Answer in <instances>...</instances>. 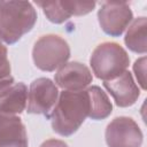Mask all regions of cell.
<instances>
[{"label": "cell", "instance_id": "ba28073f", "mask_svg": "<svg viewBox=\"0 0 147 147\" xmlns=\"http://www.w3.org/2000/svg\"><path fill=\"white\" fill-rule=\"evenodd\" d=\"M54 80L55 85L64 91H82L92 83L93 76L87 65L71 61L57 69Z\"/></svg>", "mask_w": 147, "mask_h": 147}, {"label": "cell", "instance_id": "2e32d148", "mask_svg": "<svg viewBox=\"0 0 147 147\" xmlns=\"http://www.w3.org/2000/svg\"><path fill=\"white\" fill-rule=\"evenodd\" d=\"M10 71H11V68H10V63L8 60L7 47L0 41V79L11 76Z\"/></svg>", "mask_w": 147, "mask_h": 147}, {"label": "cell", "instance_id": "8992f818", "mask_svg": "<svg viewBox=\"0 0 147 147\" xmlns=\"http://www.w3.org/2000/svg\"><path fill=\"white\" fill-rule=\"evenodd\" d=\"M98 21L106 34L119 37L133 21V13L126 2L105 1L98 10Z\"/></svg>", "mask_w": 147, "mask_h": 147}, {"label": "cell", "instance_id": "3957f363", "mask_svg": "<svg viewBox=\"0 0 147 147\" xmlns=\"http://www.w3.org/2000/svg\"><path fill=\"white\" fill-rule=\"evenodd\" d=\"M90 64L95 77L105 82L127 70L130 57L127 52L119 44L105 41L98 45L92 52Z\"/></svg>", "mask_w": 147, "mask_h": 147}, {"label": "cell", "instance_id": "52a82bcc", "mask_svg": "<svg viewBox=\"0 0 147 147\" xmlns=\"http://www.w3.org/2000/svg\"><path fill=\"white\" fill-rule=\"evenodd\" d=\"M105 138L108 147H141L144 136L133 118L119 116L107 125Z\"/></svg>", "mask_w": 147, "mask_h": 147}, {"label": "cell", "instance_id": "6da1fadb", "mask_svg": "<svg viewBox=\"0 0 147 147\" xmlns=\"http://www.w3.org/2000/svg\"><path fill=\"white\" fill-rule=\"evenodd\" d=\"M88 111L90 100L86 90H63L49 115L53 131L62 137L74 134L88 117Z\"/></svg>", "mask_w": 147, "mask_h": 147}, {"label": "cell", "instance_id": "5b68a950", "mask_svg": "<svg viewBox=\"0 0 147 147\" xmlns=\"http://www.w3.org/2000/svg\"><path fill=\"white\" fill-rule=\"evenodd\" d=\"M59 99V90L52 79L39 77L34 79L28 92L26 111L29 114L44 115L49 119L51 111Z\"/></svg>", "mask_w": 147, "mask_h": 147}, {"label": "cell", "instance_id": "9c48e42d", "mask_svg": "<svg viewBox=\"0 0 147 147\" xmlns=\"http://www.w3.org/2000/svg\"><path fill=\"white\" fill-rule=\"evenodd\" d=\"M103 87L113 96L116 106L121 108L134 105L140 96V90L134 83L132 74L129 70H125L113 79L105 80Z\"/></svg>", "mask_w": 147, "mask_h": 147}, {"label": "cell", "instance_id": "9a60e30c", "mask_svg": "<svg viewBox=\"0 0 147 147\" xmlns=\"http://www.w3.org/2000/svg\"><path fill=\"white\" fill-rule=\"evenodd\" d=\"M133 71L140 87L142 90H146V56H142L134 61Z\"/></svg>", "mask_w": 147, "mask_h": 147}, {"label": "cell", "instance_id": "ac0fdd59", "mask_svg": "<svg viewBox=\"0 0 147 147\" xmlns=\"http://www.w3.org/2000/svg\"><path fill=\"white\" fill-rule=\"evenodd\" d=\"M39 147H69L67 142L60 139H47Z\"/></svg>", "mask_w": 147, "mask_h": 147}, {"label": "cell", "instance_id": "8fae6325", "mask_svg": "<svg viewBox=\"0 0 147 147\" xmlns=\"http://www.w3.org/2000/svg\"><path fill=\"white\" fill-rule=\"evenodd\" d=\"M28 103V87L24 83H15L2 96H0V113L17 115L25 110Z\"/></svg>", "mask_w": 147, "mask_h": 147}, {"label": "cell", "instance_id": "30bf717a", "mask_svg": "<svg viewBox=\"0 0 147 147\" xmlns=\"http://www.w3.org/2000/svg\"><path fill=\"white\" fill-rule=\"evenodd\" d=\"M28 134L16 115L0 113V147H28Z\"/></svg>", "mask_w": 147, "mask_h": 147}, {"label": "cell", "instance_id": "5bb4252c", "mask_svg": "<svg viewBox=\"0 0 147 147\" xmlns=\"http://www.w3.org/2000/svg\"><path fill=\"white\" fill-rule=\"evenodd\" d=\"M37 5L42 9L47 20L55 24H61L71 17L65 0L38 1Z\"/></svg>", "mask_w": 147, "mask_h": 147}, {"label": "cell", "instance_id": "e0dca14e", "mask_svg": "<svg viewBox=\"0 0 147 147\" xmlns=\"http://www.w3.org/2000/svg\"><path fill=\"white\" fill-rule=\"evenodd\" d=\"M14 84H15V79H14L13 76H9L7 78L0 79V96H2Z\"/></svg>", "mask_w": 147, "mask_h": 147}, {"label": "cell", "instance_id": "4fadbf2b", "mask_svg": "<svg viewBox=\"0 0 147 147\" xmlns=\"http://www.w3.org/2000/svg\"><path fill=\"white\" fill-rule=\"evenodd\" d=\"M90 100L88 117L94 121L107 118L113 111V105L106 92L98 85H92L86 88Z\"/></svg>", "mask_w": 147, "mask_h": 147}, {"label": "cell", "instance_id": "277c9868", "mask_svg": "<svg viewBox=\"0 0 147 147\" xmlns=\"http://www.w3.org/2000/svg\"><path fill=\"white\" fill-rule=\"evenodd\" d=\"M70 57L69 44L57 34L41 36L33 45L32 59L36 67L42 71H55Z\"/></svg>", "mask_w": 147, "mask_h": 147}, {"label": "cell", "instance_id": "7c38bea8", "mask_svg": "<svg viewBox=\"0 0 147 147\" xmlns=\"http://www.w3.org/2000/svg\"><path fill=\"white\" fill-rule=\"evenodd\" d=\"M147 18L145 16H140L134 18L130 24L125 37L124 42L127 48L138 54H146L147 52Z\"/></svg>", "mask_w": 147, "mask_h": 147}, {"label": "cell", "instance_id": "7a4b0ae2", "mask_svg": "<svg viewBox=\"0 0 147 147\" xmlns=\"http://www.w3.org/2000/svg\"><path fill=\"white\" fill-rule=\"evenodd\" d=\"M37 22V11L29 1H0V41L17 42Z\"/></svg>", "mask_w": 147, "mask_h": 147}]
</instances>
